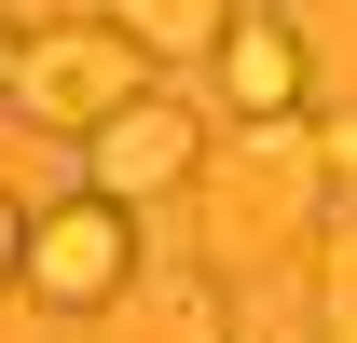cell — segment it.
Returning a JSON list of instances; mask_svg holds the SVG:
<instances>
[{
    "label": "cell",
    "instance_id": "obj_8",
    "mask_svg": "<svg viewBox=\"0 0 357 343\" xmlns=\"http://www.w3.org/2000/svg\"><path fill=\"white\" fill-rule=\"evenodd\" d=\"M316 330H330V343H357V206L316 234Z\"/></svg>",
    "mask_w": 357,
    "mask_h": 343
},
{
    "label": "cell",
    "instance_id": "obj_1",
    "mask_svg": "<svg viewBox=\"0 0 357 343\" xmlns=\"http://www.w3.org/2000/svg\"><path fill=\"white\" fill-rule=\"evenodd\" d=\"M330 124L316 110H289V124H234L220 151H206V178H192V261L206 275H261V261H289L303 234H330Z\"/></svg>",
    "mask_w": 357,
    "mask_h": 343
},
{
    "label": "cell",
    "instance_id": "obj_7",
    "mask_svg": "<svg viewBox=\"0 0 357 343\" xmlns=\"http://www.w3.org/2000/svg\"><path fill=\"white\" fill-rule=\"evenodd\" d=\"M96 14H110L151 69H165V55H220V42H234V0H96Z\"/></svg>",
    "mask_w": 357,
    "mask_h": 343
},
{
    "label": "cell",
    "instance_id": "obj_6",
    "mask_svg": "<svg viewBox=\"0 0 357 343\" xmlns=\"http://www.w3.org/2000/svg\"><path fill=\"white\" fill-rule=\"evenodd\" d=\"M69 343H220V275L192 261V275H137V302H110L96 330Z\"/></svg>",
    "mask_w": 357,
    "mask_h": 343
},
{
    "label": "cell",
    "instance_id": "obj_2",
    "mask_svg": "<svg viewBox=\"0 0 357 343\" xmlns=\"http://www.w3.org/2000/svg\"><path fill=\"white\" fill-rule=\"evenodd\" d=\"M137 275H151V261H137V206L69 192V206H42V220H28V275H14V289L42 302L55 330H96L110 302H137Z\"/></svg>",
    "mask_w": 357,
    "mask_h": 343
},
{
    "label": "cell",
    "instance_id": "obj_11",
    "mask_svg": "<svg viewBox=\"0 0 357 343\" xmlns=\"http://www.w3.org/2000/svg\"><path fill=\"white\" fill-rule=\"evenodd\" d=\"M14 69H28V28H0V96H14Z\"/></svg>",
    "mask_w": 357,
    "mask_h": 343
},
{
    "label": "cell",
    "instance_id": "obj_3",
    "mask_svg": "<svg viewBox=\"0 0 357 343\" xmlns=\"http://www.w3.org/2000/svg\"><path fill=\"white\" fill-rule=\"evenodd\" d=\"M151 96V55L110 28V14H69V28H28V69H14V110L55 137H96Z\"/></svg>",
    "mask_w": 357,
    "mask_h": 343
},
{
    "label": "cell",
    "instance_id": "obj_5",
    "mask_svg": "<svg viewBox=\"0 0 357 343\" xmlns=\"http://www.w3.org/2000/svg\"><path fill=\"white\" fill-rule=\"evenodd\" d=\"M206 69H220L234 124H289V110H316V96H303V28H289V14H234V42L206 55Z\"/></svg>",
    "mask_w": 357,
    "mask_h": 343
},
{
    "label": "cell",
    "instance_id": "obj_9",
    "mask_svg": "<svg viewBox=\"0 0 357 343\" xmlns=\"http://www.w3.org/2000/svg\"><path fill=\"white\" fill-rule=\"evenodd\" d=\"M28 220H42V206H14V192H0V289L28 275Z\"/></svg>",
    "mask_w": 357,
    "mask_h": 343
},
{
    "label": "cell",
    "instance_id": "obj_10",
    "mask_svg": "<svg viewBox=\"0 0 357 343\" xmlns=\"http://www.w3.org/2000/svg\"><path fill=\"white\" fill-rule=\"evenodd\" d=\"M316 124H330V165L357 178V110H316Z\"/></svg>",
    "mask_w": 357,
    "mask_h": 343
},
{
    "label": "cell",
    "instance_id": "obj_4",
    "mask_svg": "<svg viewBox=\"0 0 357 343\" xmlns=\"http://www.w3.org/2000/svg\"><path fill=\"white\" fill-rule=\"evenodd\" d=\"M206 151H220V124H206L192 96L151 83L124 124L83 137V192H110V206H165V192H192V178H206Z\"/></svg>",
    "mask_w": 357,
    "mask_h": 343
}]
</instances>
